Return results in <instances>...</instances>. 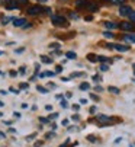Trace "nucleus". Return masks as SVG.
Here are the masks:
<instances>
[{
	"label": "nucleus",
	"instance_id": "nucleus-1",
	"mask_svg": "<svg viewBox=\"0 0 135 147\" xmlns=\"http://www.w3.org/2000/svg\"><path fill=\"white\" fill-rule=\"evenodd\" d=\"M51 20H52V24H54L55 26H62V28L69 26V22H67V19H65L64 16L52 15V16H51Z\"/></svg>",
	"mask_w": 135,
	"mask_h": 147
},
{
	"label": "nucleus",
	"instance_id": "nucleus-2",
	"mask_svg": "<svg viewBox=\"0 0 135 147\" xmlns=\"http://www.w3.org/2000/svg\"><path fill=\"white\" fill-rule=\"evenodd\" d=\"M96 121L100 124V127H106V125L112 124V122H114V121H116V119H114L112 117H107V115H103V114H100V115H96Z\"/></svg>",
	"mask_w": 135,
	"mask_h": 147
},
{
	"label": "nucleus",
	"instance_id": "nucleus-3",
	"mask_svg": "<svg viewBox=\"0 0 135 147\" xmlns=\"http://www.w3.org/2000/svg\"><path fill=\"white\" fill-rule=\"evenodd\" d=\"M45 9L42 7V6H39V5H35V6H31V7H28V15H32V16H35V15H39V13H42Z\"/></svg>",
	"mask_w": 135,
	"mask_h": 147
},
{
	"label": "nucleus",
	"instance_id": "nucleus-4",
	"mask_svg": "<svg viewBox=\"0 0 135 147\" xmlns=\"http://www.w3.org/2000/svg\"><path fill=\"white\" fill-rule=\"evenodd\" d=\"M119 28L124 31H135V22H122Z\"/></svg>",
	"mask_w": 135,
	"mask_h": 147
},
{
	"label": "nucleus",
	"instance_id": "nucleus-5",
	"mask_svg": "<svg viewBox=\"0 0 135 147\" xmlns=\"http://www.w3.org/2000/svg\"><path fill=\"white\" fill-rule=\"evenodd\" d=\"M5 6H6L7 10H13V9H17V7H19V5H17L16 0H6Z\"/></svg>",
	"mask_w": 135,
	"mask_h": 147
},
{
	"label": "nucleus",
	"instance_id": "nucleus-6",
	"mask_svg": "<svg viewBox=\"0 0 135 147\" xmlns=\"http://www.w3.org/2000/svg\"><path fill=\"white\" fill-rule=\"evenodd\" d=\"M26 20L24 19V18H13V25L16 26V28H19V26H22V28H24L26 24Z\"/></svg>",
	"mask_w": 135,
	"mask_h": 147
},
{
	"label": "nucleus",
	"instance_id": "nucleus-7",
	"mask_svg": "<svg viewBox=\"0 0 135 147\" xmlns=\"http://www.w3.org/2000/svg\"><path fill=\"white\" fill-rule=\"evenodd\" d=\"M131 12H132V9L129 7V6H121V9H119V15L121 16H129L131 15Z\"/></svg>",
	"mask_w": 135,
	"mask_h": 147
},
{
	"label": "nucleus",
	"instance_id": "nucleus-8",
	"mask_svg": "<svg viewBox=\"0 0 135 147\" xmlns=\"http://www.w3.org/2000/svg\"><path fill=\"white\" fill-rule=\"evenodd\" d=\"M105 26H106L107 29H116L119 25L115 24V22H110V20H106V22H105Z\"/></svg>",
	"mask_w": 135,
	"mask_h": 147
},
{
	"label": "nucleus",
	"instance_id": "nucleus-9",
	"mask_svg": "<svg viewBox=\"0 0 135 147\" xmlns=\"http://www.w3.org/2000/svg\"><path fill=\"white\" fill-rule=\"evenodd\" d=\"M124 41H126V42H135V34H126L124 36Z\"/></svg>",
	"mask_w": 135,
	"mask_h": 147
},
{
	"label": "nucleus",
	"instance_id": "nucleus-10",
	"mask_svg": "<svg viewBox=\"0 0 135 147\" xmlns=\"http://www.w3.org/2000/svg\"><path fill=\"white\" fill-rule=\"evenodd\" d=\"M103 2H107V3H112V5H118V6L125 5V0H103Z\"/></svg>",
	"mask_w": 135,
	"mask_h": 147
},
{
	"label": "nucleus",
	"instance_id": "nucleus-11",
	"mask_svg": "<svg viewBox=\"0 0 135 147\" xmlns=\"http://www.w3.org/2000/svg\"><path fill=\"white\" fill-rule=\"evenodd\" d=\"M114 48L118 50V51H128L129 50L128 45H121V44H114Z\"/></svg>",
	"mask_w": 135,
	"mask_h": 147
},
{
	"label": "nucleus",
	"instance_id": "nucleus-12",
	"mask_svg": "<svg viewBox=\"0 0 135 147\" xmlns=\"http://www.w3.org/2000/svg\"><path fill=\"white\" fill-rule=\"evenodd\" d=\"M87 5H89L87 0H77V2H76L77 7H87Z\"/></svg>",
	"mask_w": 135,
	"mask_h": 147
},
{
	"label": "nucleus",
	"instance_id": "nucleus-13",
	"mask_svg": "<svg viewBox=\"0 0 135 147\" xmlns=\"http://www.w3.org/2000/svg\"><path fill=\"white\" fill-rule=\"evenodd\" d=\"M41 61L44 63V64H51V63H52V58H50L48 55H41Z\"/></svg>",
	"mask_w": 135,
	"mask_h": 147
},
{
	"label": "nucleus",
	"instance_id": "nucleus-14",
	"mask_svg": "<svg viewBox=\"0 0 135 147\" xmlns=\"http://www.w3.org/2000/svg\"><path fill=\"white\" fill-rule=\"evenodd\" d=\"M87 9H89V10H92V12H96V10L99 9V6H97L96 3H93V2H89V5H87Z\"/></svg>",
	"mask_w": 135,
	"mask_h": 147
},
{
	"label": "nucleus",
	"instance_id": "nucleus-15",
	"mask_svg": "<svg viewBox=\"0 0 135 147\" xmlns=\"http://www.w3.org/2000/svg\"><path fill=\"white\" fill-rule=\"evenodd\" d=\"M65 57L70 58V60H76V58H77V54L73 53V51H67V53H65Z\"/></svg>",
	"mask_w": 135,
	"mask_h": 147
},
{
	"label": "nucleus",
	"instance_id": "nucleus-16",
	"mask_svg": "<svg viewBox=\"0 0 135 147\" xmlns=\"http://www.w3.org/2000/svg\"><path fill=\"white\" fill-rule=\"evenodd\" d=\"M87 60L92 61V63H96L97 61V55L96 54H87Z\"/></svg>",
	"mask_w": 135,
	"mask_h": 147
},
{
	"label": "nucleus",
	"instance_id": "nucleus-17",
	"mask_svg": "<svg viewBox=\"0 0 135 147\" xmlns=\"http://www.w3.org/2000/svg\"><path fill=\"white\" fill-rule=\"evenodd\" d=\"M107 90H109L110 93H114V95H118V93L121 92V90H119L118 88H115V86H109V88H107Z\"/></svg>",
	"mask_w": 135,
	"mask_h": 147
},
{
	"label": "nucleus",
	"instance_id": "nucleus-18",
	"mask_svg": "<svg viewBox=\"0 0 135 147\" xmlns=\"http://www.w3.org/2000/svg\"><path fill=\"white\" fill-rule=\"evenodd\" d=\"M36 90H38V92H41V93H44V95H47V93H48V89H47V88L39 86V85L36 86Z\"/></svg>",
	"mask_w": 135,
	"mask_h": 147
},
{
	"label": "nucleus",
	"instance_id": "nucleus-19",
	"mask_svg": "<svg viewBox=\"0 0 135 147\" xmlns=\"http://www.w3.org/2000/svg\"><path fill=\"white\" fill-rule=\"evenodd\" d=\"M80 89L81 90H89L90 89V85H89V83H86V82H83L81 85H80Z\"/></svg>",
	"mask_w": 135,
	"mask_h": 147
},
{
	"label": "nucleus",
	"instance_id": "nucleus-20",
	"mask_svg": "<svg viewBox=\"0 0 135 147\" xmlns=\"http://www.w3.org/2000/svg\"><path fill=\"white\" fill-rule=\"evenodd\" d=\"M97 61H102V63H110V60H109L107 57H105V55H99V57H97Z\"/></svg>",
	"mask_w": 135,
	"mask_h": 147
},
{
	"label": "nucleus",
	"instance_id": "nucleus-21",
	"mask_svg": "<svg viewBox=\"0 0 135 147\" xmlns=\"http://www.w3.org/2000/svg\"><path fill=\"white\" fill-rule=\"evenodd\" d=\"M47 76H48V77H52L54 73H52V71H45V73H41V74H39V77H47Z\"/></svg>",
	"mask_w": 135,
	"mask_h": 147
},
{
	"label": "nucleus",
	"instance_id": "nucleus-22",
	"mask_svg": "<svg viewBox=\"0 0 135 147\" xmlns=\"http://www.w3.org/2000/svg\"><path fill=\"white\" fill-rule=\"evenodd\" d=\"M103 35H105L106 38H115V34H112L110 31H105V32H103Z\"/></svg>",
	"mask_w": 135,
	"mask_h": 147
},
{
	"label": "nucleus",
	"instance_id": "nucleus-23",
	"mask_svg": "<svg viewBox=\"0 0 135 147\" xmlns=\"http://www.w3.org/2000/svg\"><path fill=\"white\" fill-rule=\"evenodd\" d=\"M61 107H62V108H69L70 105H69V102H67L65 99H61Z\"/></svg>",
	"mask_w": 135,
	"mask_h": 147
},
{
	"label": "nucleus",
	"instance_id": "nucleus-24",
	"mask_svg": "<svg viewBox=\"0 0 135 147\" xmlns=\"http://www.w3.org/2000/svg\"><path fill=\"white\" fill-rule=\"evenodd\" d=\"M9 20H13V18H3V19H2V24H3V25H7Z\"/></svg>",
	"mask_w": 135,
	"mask_h": 147
},
{
	"label": "nucleus",
	"instance_id": "nucleus-25",
	"mask_svg": "<svg viewBox=\"0 0 135 147\" xmlns=\"http://www.w3.org/2000/svg\"><path fill=\"white\" fill-rule=\"evenodd\" d=\"M16 2H17L19 6H25V5H28V0H16Z\"/></svg>",
	"mask_w": 135,
	"mask_h": 147
},
{
	"label": "nucleus",
	"instance_id": "nucleus-26",
	"mask_svg": "<svg viewBox=\"0 0 135 147\" xmlns=\"http://www.w3.org/2000/svg\"><path fill=\"white\" fill-rule=\"evenodd\" d=\"M107 70H109L107 64H100V71H107Z\"/></svg>",
	"mask_w": 135,
	"mask_h": 147
},
{
	"label": "nucleus",
	"instance_id": "nucleus-27",
	"mask_svg": "<svg viewBox=\"0 0 135 147\" xmlns=\"http://www.w3.org/2000/svg\"><path fill=\"white\" fill-rule=\"evenodd\" d=\"M128 18L131 19V22H135V10H132V12H131V15H129Z\"/></svg>",
	"mask_w": 135,
	"mask_h": 147
},
{
	"label": "nucleus",
	"instance_id": "nucleus-28",
	"mask_svg": "<svg viewBox=\"0 0 135 147\" xmlns=\"http://www.w3.org/2000/svg\"><path fill=\"white\" fill-rule=\"evenodd\" d=\"M87 140H89L90 143H96V137H95V136H87Z\"/></svg>",
	"mask_w": 135,
	"mask_h": 147
},
{
	"label": "nucleus",
	"instance_id": "nucleus-29",
	"mask_svg": "<svg viewBox=\"0 0 135 147\" xmlns=\"http://www.w3.org/2000/svg\"><path fill=\"white\" fill-rule=\"evenodd\" d=\"M50 48H55V50H58V48H60V44H58V42H52V44H50Z\"/></svg>",
	"mask_w": 135,
	"mask_h": 147
},
{
	"label": "nucleus",
	"instance_id": "nucleus-30",
	"mask_svg": "<svg viewBox=\"0 0 135 147\" xmlns=\"http://www.w3.org/2000/svg\"><path fill=\"white\" fill-rule=\"evenodd\" d=\"M90 98H92L95 102H99V96H97V95H95V93H90Z\"/></svg>",
	"mask_w": 135,
	"mask_h": 147
},
{
	"label": "nucleus",
	"instance_id": "nucleus-31",
	"mask_svg": "<svg viewBox=\"0 0 135 147\" xmlns=\"http://www.w3.org/2000/svg\"><path fill=\"white\" fill-rule=\"evenodd\" d=\"M93 80H95V82H96V83H99V82H100V80H102V77H100V76H99V74H95V76H93Z\"/></svg>",
	"mask_w": 135,
	"mask_h": 147
},
{
	"label": "nucleus",
	"instance_id": "nucleus-32",
	"mask_svg": "<svg viewBox=\"0 0 135 147\" xmlns=\"http://www.w3.org/2000/svg\"><path fill=\"white\" fill-rule=\"evenodd\" d=\"M35 137H36V133H34V134H31V136H26V140L31 141V140H34Z\"/></svg>",
	"mask_w": 135,
	"mask_h": 147
},
{
	"label": "nucleus",
	"instance_id": "nucleus-33",
	"mask_svg": "<svg viewBox=\"0 0 135 147\" xmlns=\"http://www.w3.org/2000/svg\"><path fill=\"white\" fill-rule=\"evenodd\" d=\"M55 118H58V114H57V112H54V114H51V115L48 117V119H55Z\"/></svg>",
	"mask_w": 135,
	"mask_h": 147
},
{
	"label": "nucleus",
	"instance_id": "nucleus-34",
	"mask_svg": "<svg viewBox=\"0 0 135 147\" xmlns=\"http://www.w3.org/2000/svg\"><path fill=\"white\" fill-rule=\"evenodd\" d=\"M55 136V133L54 131H51V133H47V134H45V137H47V138H51V137H54Z\"/></svg>",
	"mask_w": 135,
	"mask_h": 147
},
{
	"label": "nucleus",
	"instance_id": "nucleus-35",
	"mask_svg": "<svg viewBox=\"0 0 135 147\" xmlns=\"http://www.w3.org/2000/svg\"><path fill=\"white\" fill-rule=\"evenodd\" d=\"M81 76H84L83 73H71V77H81Z\"/></svg>",
	"mask_w": 135,
	"mask_h": 147
},
{
	"label": "nucleus",
	"instance_id": "nucleus-36",
	"mask_svg": "<svg viewBox=\"0 0 135 147\" xmlns=\"http://www.w3.org/2000/svg\"><path fill=\"white\" fill-rule=\"evenodd\" d=\"M19 88H20V89H28V83H20Z\"/></svg>",
	"mask_w": 135,
	"mask_h": 147
},
{
	"label": "nucleus",
	"instance_id": "nucleus-37",
	"mask_svg": "<svg viewBox=\"0 0 135 147\" xmlns=\"http://www.w3.org/2000/svg\"><path fill=\"white\" fill-rule=\"evenodd\" d=\"M62 71V66H57L55 67V73H61Z\"/></svg>",
	"mask_w": 135,
	"mask_h": 147
},
{
	"label": "nucleus",
	"instance_id": "nucleus-38",
	"mask_svg": "<svg viewBox=\"0 0 135 147\" xmlns=\"http://www.w3.org/2000/svg\"><path fill=\"white\" fill-rule=\"evenodd\" d=\"M25 71H26L25 67H20V69H19V73H20V74H25Z\"/></svg>",
	"mask_w": 135,
	"mask_h": 147
},
{
	"label": "nucleus",
	"instance_id": "nucleus-39",
	"mask_svg": "<svg viewBox=\"0 0 135 147\" xmlns=\"http://www.w3.org/2000/svg\"><path fill=\"white\" fill-rule=\"evenodd\" d=\"M95 90H96V92H102V90H103V88H102V86H96V88H95Z\"/></svg>",
	"mask_w": 135,
	"mask_h": 147
},
{
	"label": "nucleus",
	"instance_id": "nucleus-40",
	"mask_svg": "<svg viewBox=\"0 0 135 147\" xmlns=\"http://www.w3.org/2000/svg\"><path fill=\"white\" fill-rule=\"evenodd\" d=\"M42 146V141H36L35 144H34V147H41Z\"/></svg>",
	"mask_w": 135,
	"mask_h": 147
},
{
	"label": "nucleus",
	"instance_id": "nucleus-41",
	"mask_svg": "<svg viewBox=\"0 0 135 147\" xmlns=\"http://www.w3.org/2000/svg\"><path fill=\"white\" fill-rule=\"evenodd\" d=\"M39 121H41V122H48L50 119H48V118H42V117H41V118H39Z\"/></svg>",
	"mask_w": 135,
	"mask_h": 147
},
{
	"label": "nucleus",
	"instance_id": "nucleus-42",
	"mask_svg": "<svg viewBox=\"0 0 135 147\" xmlns=\"http://www.w3.org/2000/svg\"><path fill=\"white\" fill-rule=\"evenodd\" d=\"M70 16H71L73 19H79V15H76V13H70Z\"/></svg>",
	"mask_w": 135,
	"mask_h": 147
},
{
	"label": "nucleus",
	"instance_id": "nucleus-43",
	"mask_svg": "<svg viewBox=\"0 0 135 147\" xmlns=\"http://www.w3.org/2000/svg\"><path fill=\"white\" fill-rule=\"evenodd\" d=\"M97 109H96V107H92V108H90V112H92V114H95Z\"/></svg>",
	"mask_w": 135,
	"mask_h": 147
},
{
	"label": "nucleus",
	"instance_id": "nucleus-44",
	"mask_svg": "<svg viewBox=\"0 0 135 147\" xmlns=\"http://www.w3.org/2000/svg\"><path fill=\"white\" fill-rule=\"evenodd\" d=\"M13 117H15V118H20V114H19V112H13Z\"/></svg>",
	"mask_w": 135,
	"mask_h": 147
},
{
	"label": "nucleus",
	"instance_id": "nucleus-45",
	"mask_svg": "<svg viewBox=\"0 0 135 147\" xmlns=\"http://www.w3.org/2000/svg\"><path fill=\"white\" fill-rule=\"evenodd\" d=\"M73 109H74V111H79L80 107H79V105H73Z\"/></svg>",
	"mask_w": 135,
	"mask_h": 147
},
{
	"label": "nucleus",
	"instance_id": "nucleus-46",
	"mask_svg": "<svg viewBox=\"0 0 135 147\" xmlns=\"http://www.w3.org/2000/svg\"><path fill=\"white\" fill-rule=\"evenodd\" d=\"M45 109H47V111H51L52 107H51V105H47V107H45Z\"/></svg>",
	"mask_w": 135,
	"mask_h": 147
},
{
	"label": "nucleus",
	"instance_id": "nucleus-47",
	"mask_svg": "<svg viewBox=\"0 0 135 147\" xmlns=\"http://www.w3.org/2000/svg\"><path fill=\"white\" fill-rule=\"evenodd\" d=\"M16 74H17V73H16V71H15V70H12V71H10V76H12V77H15V76H16Z\"/></svg>",
	"mask_w": 135,
	"mask_h": 147
},
{
	"label": "nucleus",
	"instance_id": "nucleus-48",
	"mask_svg": "<svg viewBox=\"0 0 135 147\" xmlns=\"http://www.w3.org/2000/svg\"><path fill=\"white\" fill-rule=\"evenodd\" d=\"M10 92H13V93H16V95L19 93V90H16V89H13V88H10Z\"/></svg>",
	"mask_w": 135,
	"mask_h": 147
},
{
	"label": "nucleus",
	"instance_id": "nucleus-49",
	"mask_svg": "<svg viewBox=\"0 0 135 147\" xmlns=\"http://www.w3.org/2000/svg\"><path fill=\"white\" fill-rule=\"evenodd\" d=\"M71 118H73V119H74V121H79V115H73V117H71Z\"/></svg>",
	"mask_w": 135,
	"mask_h": 147
},
{
	"label": "nucleus",
	"instance_id": "nucleus-50",
	"mask_svg": "<svg viewBox=\"0 0 135 147\" xmlns=\"http://www.w3.org/2000/svg\"><path fill=\"white\" fill-rule=\"evenodd\" d=\"M61 80H62V82H69L70 79H69V77H61Z\"/></svg>",
	"mask_w": 135,
	"mask_h": 147
},
{
	"label": "nucleus",
	"instance_id": "nucleus-51",
	"mask_svg": "<svg viewBox=\"0 0 135 147\" xmlns=\"http://www.w3.org/2000/svg\"><path fill=\"white\" fill-rule=\"evenodd\" d=\"M51 89H55V85H54V83H50V85H48Z\"/></svg>",
	"mask_w": 135,
	"mask_h": 147
},
{
	"label": "nucleus",
	"instance_id": "nucleus-52",
	"mask_svg": "<svg viewBox=\"0 0 135 147\" xmlns=\"http://www.w3.org/2000/svg\"><path fill=\"white\" fill-rule=\"evenodd\" d=\"M69 124V119H62V125H67Z\"/></svg>",
	"mask_w": 135,
	"mask_h": 147
},
{
	"label": "nucleus",
	"instance_id": "nucleus-53",
	"mask_svg": "<svg viewBox=\"0 0 135 147\" xmlns=\"http://www.w3.org/2000/svg\"><path fill=\"white\" fill-rule=\"evenodd\" d=\"M6 136H5V133H2V131H0V138H5Z\"/></svg>",
	"mask_w": 135,
	"mask_h": 147
},
{
	"label": "nucleus",
	"instance_id": "nucleus-54",
	"mask_svg": "<svg viewBox=\"0 0 135 147\" xmlns=\"http://www.w3.org/2000/svg\"><path fill=\"white\" fill-rule=\"evenodd\" d=\"M36 2H39V3H47V0H36Z\"/></svg>",
	"mask_w": 135,
	"mask_h": 147
},
{
	"label": "nucleus",
	"instance_id": "nucleus-55",
	"mask_svg": "<svg viewBox=\"0 0 135 147\" xmlns=\"http://www.w3.org/2000/svg\"><path fill=\"white\" fill-rule=\"evenodd\" d=\"M0 107H5V103H3L2 100H0Z\"/></svg>",
	"mask_w": 135,
	"mask_h": 147
},
{
	"label": "nucleus",
	"instance_id": "nucleus-56",
	"mask_svg": "<svg viewBox=\"0 0 135 147\" xmlns=\"http://www.w3.org/2000/svg\"><path fill=\"white\" fill-rule=\"evenodd\" d=\"M132 69H134V74H135V63H134V66H132Z\"/></svg>",
	"mask_w": 135,
	"mask_h": 147
},
{
	"label": "nucleus",
	"instance_id": "nucleus-57",
	"mask_svg": "<svg viewBox=\"0 0 135 147\" xmlns=\"http://www.w3.org/2000/svg\"><path fill=\"white\" fill-rule=\"evenodd\" d=\"M60 147H65V144H61V146H60Z\"/></svg>",
	"mask_w": 135,
	"mask_h": 147
},
{
	"label": "nucleus",
	"instance_id": "nucleus-58",
	"mask_svg": "<svg viewBox=\"0 0 135 147\" xmlns=\"http://www.w3.org/2000/svg\"><path fill=\"white\" fill-rule=\"evenodd\" d=\"M2 117H3V114H2V112H0V118H2Z\"/></svg>",
	"mask_w": 135,
	"mask_h": 147
},
{
	"label": "nucleus",
	"instance_id": "nucleus-59",
	"mask_svg": "<svg viewBox=\"0 0 135 147\" xmlns=\"http://www.w3.org/2000/svg\"><path fill=\"white\" fill-rule=\"evenodd\" d=\"M129 147H134V146H132V144H131V146H129Z\"/></svg>",
	"mask_w": 135,
	"mask_h": 147
},
{
	"label": "nucleus",
	"instance_id": "nucleus-60",
	"mask_svg": "<svg viewBox=\"0 0 135 147\" xmlns=\"http://www.w3.org/2000/svg\"><path fill=\"white\" fill-rule=\"evenodd\" d=\"M0 74H3V73H2V71H0Z\"/></svg>",
	"mask_w": 135,
	"mask_h": 147
}]
</instances>
